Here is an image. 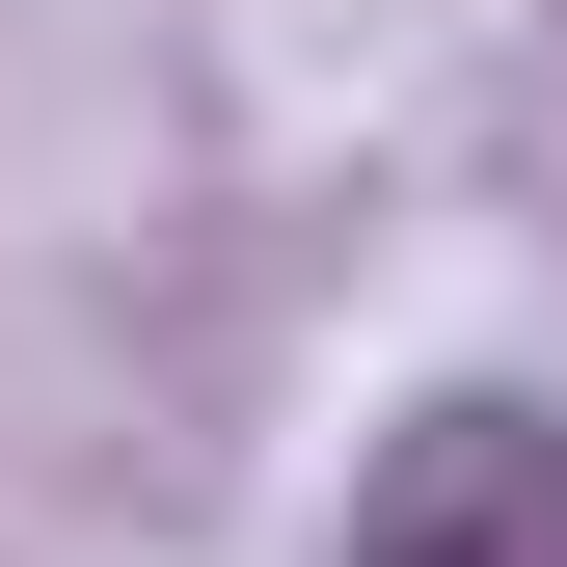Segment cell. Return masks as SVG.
Wrapping results in <instances>:
<instances>
[{
	"label": "cell",
	"mask_w": 567,
	"mask_h": 567,
	"mask_svg": "<svg viewBox=\"0 0 567 567\" xmlns=\"http://www.w3.org/2000/svg\"><path fill=\"white\" fill-rule=\"evenodd\" d=\"M324 567H567V405H514V379H460V405H405Z\"/></svg>",
	"instance_id": "obj_1"
}]
</instances>
